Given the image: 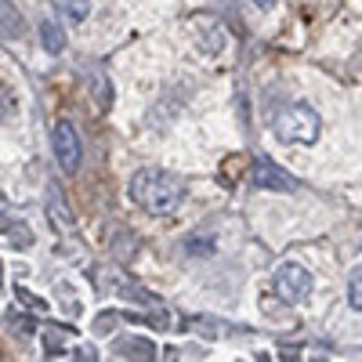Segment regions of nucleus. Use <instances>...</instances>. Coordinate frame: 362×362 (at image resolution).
I'll return each mask as SVG.
<instances>
[{
	"instance_id": "9",
	"label": "nucleus",
	"mask_w": 362,
	"mask_h": 362,
	"mask_svg": "<svg viewBox=\"0 0 362 362\" xmlns=\"http://www.w3.org/2000/svg\"><path fill=\"white\" fill-rule=\"evenodd\" d=\"M40 44H44V51H51V54H62V47H66L62 29H58L54 22H40Z\"/></svg>"
},
{
	"instance_id": "17",
	"label": "nucleus",
	"mask_w": 362,
	"mask_h": 362,
	"mask_svg": "<svg viewBox=\"0 0 362 362\" xmlns=\"http://www.w3.org/2000/svg\"><path fill=\"white\" fill-rule=\"evenodd\" d=\"M0 286H4V272H0Z\"/></svg>"
},
{
	"instance_id": "2",
	"label": "nucleus",
	"mask_w": 362,
	"mask_h": 362,
	"mask_svg": "<svg viewBox=\"0 0 362 362\" xmlns=\"http://www.w3.org/2000/svg\"><path fill=\"white\" fill-rule=\"evenodd\" d=\"M276 134L290 145H312L322 134V119L308 105H290L276 116Z\"/></svg>"
},
{
	"instance_id": "16",
	"label": "nucleus",
	"mask_w": 362,
	"mask_h": 362,
	"mask_svg": "<svg viewBox=\"0 0 362 362\" xmlns=\"http://www.w3.org/2000/svg\"><path fill=\"white\" fill-rule=\"evenodd\" d=\"M0 119H4V98H0Z\"/></svg>"
},
{
	"instance_id": "7",
	"label": "nucleus",
	"mask_w": 362,
	"mask_h": 362,
	"mask_svg": "<svg viewBox=\"0 0 362 362\" xmlns=\"http://www.w3.org/2000/svg\"><path fill=\"white\" fill-rule=\"evenodd\" d=\"M116 351L124 355V358H153L156 355L153 341H141V337H119L116 341Z\"/></svg>"
},
{
	"instance_id": "15",
	"label": "nucleus",
	"mask_w": 362,
	"mask_h": 362,
	"mask_svg": "<svg viewBox=\"0 0 362 362\" xmlns=\"http://www.w3.org/2000/svg\"><path fill=\"white\" fill-rule=\"evenodd\" d=\"M254 4H257V8H276L279 0H254Z\"/></svg>"
},
{
	"instance_id": "5",
	"label": "nucleus",
	"mask_w": 362,
	"mask_h": 362,
	"mask_svg": "<svg viewBox=\"0 0 362 362\" xmlns=\"http://www.w3.org/2000/svg\"><path fill=\"white\" fill-rule=\"evenodd\" d=\"M250 181L257 189H272V192H293L297 185H293V177L283 170V167H276L272 160H264V156H257L254 160V167H250Z\"/></svg>"
},
{
	"instance_id": "11",
	"label": "nucleus",
	"mask_w": 362,
	"mask_h": 362,
	"mask_svg": "<svg viewBox=\"0 0 362 362\" xmlns=\"http://www.w3.org/2000/svg\"><path fill=\"white\" fill-rule=\"evenodd\" d=\"M58 11H62L69 22H83L90 15V0H58Z\"/></svg>"
},
{
	"instance_id": "3",
	"label": "nucleus",
	"mask_w": 362,
	"mask_h": 362,
	"mask_svg": "<svg viewBox=\"0 0 362 362\" xmlns=\"http://www.w3.org/2000/svg\"><path fill=\"white\" fill-rule=\"evenodd\" d=\"M276 293L286 300V305H300L312 293V272L300 261H286L276 272Z\"/></svg>"
},
{
	"instance_id": "6",
	"label": "nucleus",
	"mask_w": 362,
	"mask_h": 362,
	"mask_svg": "<svg viewBox=\"0 0 362 362\" xmlns=\"http://www.w3.org/2000/svg\"><path fill=\"white\" fill-rule=\"evenodd\" d=\"M0 232L8 235V243L15 250H29V243H33V232H29V225L15 221V218H0Z\"/></svg>"
},
{
	"instance_id": "13",
	"label": "nucleus",
	"mask_w": 362,
	"mask_h": 362,
	"mask_svg": "<svg viewBox=\"0 0 362 362\" xmlns=\"http://www.w3.org/2000/svg\"><path fill=\"white\" fill-rule=\"evenodd\" d=\"M185 250H189V254H203V257H206V254H214V239H206V235H192V243H189Z\"/></svg>"
},
{
	"instance_id": "1",
	"label": "nucleus",
	"mask_w": 362,
	"mask_h": 362,
	"mask_svg": "<svg viewBox=\"0 0 362 362\" xmlns=\"http://www.w3.org/2000/svg\"><path fill=\"white\" fill-rule=\"evenodd\" d=\"M131 199L141 210H148V214L167 218V214H174V210L181 206V181L174 174H167V170H148L145 167L131 181Z\"/></svg>"
},
{
	"instance_id": "4",
	"label": "nucleus",
	"mask_w": 362,
	"mask_h": 362,
	"mask_svg": "<svg viewBox=\"0 0 362 362\" xmlns=\"http://www.w3.org/2000/svg\"><path fill=\"white\" fill-rule=\"evenodd\" d=\"M51 148H54V160L66 174L80 170V134L69 119H58L54 131H51Z\"/></svg>"
},
{
	"instance_id": "14",
	"label": "nucleus",
	"mask_w": 362,
	"mask_h": 362,
	"mask_svg": "<svg viewBox=\"0 0 362 362\" xmlns=\"http://www.w3.org/2000/svg\"><path fill=\"white\" fill-rule=\"evenodd\" d=\"M348 305H351L355 312L362 308V283H358V272L351 276V286H348Z\"/></svg>"
},
{
	"instance_id": "8",
	"label": "nucleus",
	"mask_w": 362,
	"mask_h": 362,
	"mask_svg": "<svg viewBox=\"0 0 362 362\" xmlns=\"http://www.w3.org/2000/svg\"><path fill=\"white\" fill-rule=\"evenodd\" d=\"M0 29H8L11 37L25 33V22H22V15H18V8L11 4V0H0Z\"/></svg>"
},
{
	"instance_id": "12",
	"label": "nucleus",
	"mask_w": 362,
	"mask_h": 362,
	"mask_svg": "<svg viewBox=\"0 0 362 362\" xmlns=\"http://www.w3.org/2000/svg\"><path fill=\"white\" fill-rule=\"evenodd\" d=\"M51 218L58 228H73V218H69V206L62 203V196H58V189H51Z\"/></svg>"
},
{
	"instance_id": "10",
	"label": "nucleus",
	"mask_w": 362,
	"mask_h": 362,
	"mask_svg": "<svg viewBox=\"0 0 362 362\" xmlns=\"http://www.w3.org/2000/svg\"><path fill=\"white\" fill-rule=\"evenodd\" d=\"M221 44H225L221 25H218V22H210V29L199 37V51H203V54H218V51H221Z\"/></svg>"
}]
</instances>
